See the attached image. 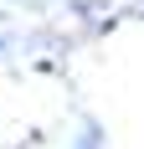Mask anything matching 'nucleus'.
<instances>
[{
  "instance_id": "obj_1",
  "label": "nucleus",
  "mask_w": 144,
  "mask_h": 149,
  "mask_svg": "<svg viewBox=\"0 0 144 149\" xmlns=\"http://www.w3.org/2000/svg\"><path fill=\"white\" fill-rule=\"evenodd\" d=\"M103 144H108V134H103L98 118H82V123H77V134L67 139V149H103Z\"/></svg>"
}]
</instances>
